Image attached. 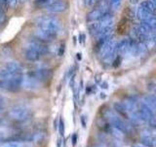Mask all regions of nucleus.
Returning a JSON list of instances; mask_svg holds the SVG:
<instances>
[{
  "label": "nucleus",
  "instance_id": "8",
  "mask_svg": "<svg viewBox=\"0 0 156 147\" xmlns=\"http://www.w3.org/2000/svg\"><path fill=\"white\" fill-rule=\"evenodd\" d=\"M138 113L140 120L151 126H155V111L145 105L144 102H140L138 105Z\"/></svg>",
  "mask_w": 156,
  "mask_h": 147
},
{
  "label": "nucleus",
  "instance_id": "5",
  "mask_svg": "<svg viewBox=\"0 0 156 147\" xmlns=\"http://www.w3.org/2000/svg\"><path fill=\"white\" fill-rule=\"evenodd\" d=\"M99 44V56L105 64H112L116 57V41L112 36L98 40Z\"/></svg>",
  "mask_w": 156,
  "mask_h": 147
},
{
  "label": "nucleus",
  "instance_id": "3",
  "mask_svg": "<svg viewBox=\"0 0 156 147\" xmlns=\"http://www.w3.org/2000/svg\"><path fill=\"white\" fill-rule=\"evenodd\" d=\"M51 77V71L46 68H39L36 70L27 72L23 77V83L26 89L33 90L40 86L44 81H46Z\"/></svg>",
  "mask_w": 156,
  "mask_h": 147
},
{
  "label": "nucleus",
  "instance_id": "11",
  "mask_svg": "<svg viewBox=\"0 0 156 147\" xmlns=\"http://www.w3.org/2000/svg\"><path fill=\"white\" fill-rule=\"evenodd\" d=\"M48 12L50 13H62L65 12L67 8V4L63 0H53L51 3H49L46 7H44Z\"/></svg>",
  "mask_w": 156,
  "mask_h": 147
},
{
  "label": "nucleus",
  "instance_id": "9",
  "mask_svg": "<svg viewBox=\"0 0 156 147\" xmlns=\"http://www.w3.org/2000/svg\"><path fill=\"white\" fill-rule=\"evenodd\" d=\"M10 117L16 122L27 121L30 117V110L24 105H15L9 112Z\"/></svg>",
  "mask_w": 156,
  "mask_h": 147
},
{
  "label": "nucleus",
  "instance_id": "23",
  "mask_svg": "<svg viewBox=\"0 0 156 147\" xmlns=\"http://www.w3.org/2000/svg\"><path fill=\"white\" fill-rule=\"evenodd\" d=\"M0 111H1V97H0Z\"/></svg>",
  "mask_w": 156,
  "mask_h": 147
},
{
  "label": "nucleus",
  "instance_id": "10",
  "mask_svg": "<svg viewBox=\"0 0 156 147\" xmlns=\"http://www.w3.org/2000/svg\"><path fill=\"white\" fill-rule=\"evenodd\" d=\"M102 1L104 2H102V4L101 5V6L95 8L94 10H92V11L88 14L87 21L89 23L95 22V21H97V20H99L100 18H101L106 13L111 12L109 10L108 4H107V0H102Z\"/></svg>",
  "mask_w": 156,
  "mask_h": 147
},
{
  "label": "nucleus",
  "instance_id": "12",
  "mask_svg": "<svg viewBox=\"0 0 156 147\" xmlns=\"http://www.w3.org/2000/svg\"><path fill=\"white\" fill-rule=\"evenodd\" d=\"M141 144L145 147H153L155 145V134L154 131L151 130H144L140 134Z\"/></svg>",
  "mask_w": 156,
  "mask_h": 147
},
{
  "label": "nucleus",
  "instance_id": "18",
  "mask_svg": "<svg viewBox=\"0 0 156 147\" xmlns=\"http://www.w3.org/2000/svg\"><path fill=\"white\" fill-rule=\"evenodd\" d=\"M53 0H35V4L37 6H43L46 7L49 3H51Z\"/></svg>",
  "mask_w": 156,
  "mask_h": 147
},
{
  "label": "nucleus",
  "instance_id": "22",
  "mask_svg": "<svg viewBox=\"0 0 156 147\" xmlns=\"http://www.w3.org/2000/svg\"><path fill=\"white\" fill-rule=\"evenodd\" d=\"M132 147H145L144 144H140V143H136V144H134Z\"/></svg>",
  "mask_w": 156,
  "mask_h": 147
},
{
  "label": "nucleus",
  "instance_id": "4",
  "mask_svg": "<svg viewBox=\"0 0 156 147\" xmlns=\"http://www.w3.org/2000/svg\"><path fill=\"white\" fill-rule=\"evenodd\" d=\"M48 52L47 42L41 39L34 38L28 40L23 49V56L29 62L39 61Z\"/></svg>",
  "mask_w": 156,
  "mask_h": 147
},
{
  "label": "nucleus",
  "instance_id": "7",
  "mask_svg": "<svg viewBox=\"0 0 156 147\" xmlns=\"http://www.w3.org/2000/svg\"><path fill=\"white\" fill-rule=\"evenodd\" d=\"M105 117L110 124V126L115 127L116 130H120L121 132H123V134H128L130 131V126L125 122L123 118H121L119 115H117L113 111L107 110L105 112Z\"/></svg>",
  "mask_w": 156,
  "mask_h": 147
},
{
  "label": "nucleus",
  "instance_id": "2",
  "mask_svg": "<svg viewBox=\"0 0 156 147\" xmlns=\"http://www.w3.org/2000/svg\"><path fill=\"white\" fill-rule=\"evenodd\" d=\"M61 31V23L58 18L49 15H41L35 20L34 34L36 38L49 42L54 40Z\"/></svg>",
  "mask_w": 156,
  "mask_h": 147
},
{
  "label": "nucleus",
  "instance_id": "15",
  "mask_svg": "<svg viewBox=\"0 0 156 147\" xmlns=\"http://www.w3.org/2000/svg\"><path fill=\"white\" fill-rule=\"evenodd\" d=\"M107 4L110 11H117L121 7L122 0H107Z\"/></svg>",
  "mask_w": 156,
  "mask_h": 147
},
{
  "label": "nucleus",
  "instance_id": "17",
  "mask_svg": "<svg viewBox=\"0 0 156 147\" xmlns=\"http://www.w3.org/2000/svg\"><path fill=\"white\" fill-rule=\"evenodd\" d=\"M10 134H11L9 132V130H3V129L0 130V142H6Z\"/></svg>",
  "mask_w": 156,
  "mask_h": 147
},
{
  "label": "nucleus",
  "instance_id": "6",
  "mask_svg": "<svg viewBox=\"0 0 156 147\" xmlns=\"http://www.w3.org/2000/svg\"><path fill=\"white\" fill-rule=\"evenodd\" d=\"M155 3L152 0H144L141 2L136 9V17L140 22L146 21L147 19L154 17Z\"/></svg>",
  "mask_w": 156,
  "mask_h": 147
},
{
  "label": "nucleus",
  "instance_id": "13",
  "mask_svg": "<svg viewBox=\"0 0 156 147\" xmlns=\"http://www.w3.org/2000/svg\"><path fill=\"white\" fill-rule=\"evenodd\" d=\"M0 147H33L31 143L22 140H10L0 145Z\"/></svg>",
  "mask_w": 156,
  "mask_h": 147
},
{
  "label": "nucleus",
  "instance_id": "14",
  "mask_svg": "<svg viewBox=\"0 0 156 147\" xmlns=\"http://www.w3.org/2000/svg\"><path fill=\"white\" fill-rule=\"evenodd\" d=\"M141 102H144L145 105H147L149 108H151L152 110L155 111L156 109V99L154 95H146L144 97V99L141 100Z\"/></svg>",
  "mask_w": 156,
  "mask_h": 147
},
{
  "label": "nucleus",
  "instance_id": "16",
  "mask_svg": "<svg viewBox=\"0 0 156 147\" xmlns=\"http://www.w3.org/2000/svg\"><path fill=\"white\" fill-rule=\"evenodd\" d=\"M58 132H60L61 137L63 138V136H65V122H63L62 117H61L60 119H58Z\"/></svg>",
  "mask_w": 156,
  "mask_h": 147
},
{
  "label": "nucleus",
  "instance_id": "20",
  "mask_svg": "<svg viewBox=\"0 0 156 147\" xmlns=\"http://www.w3.org/2000/svg\"><path fill=\"white\" fill-rule=\"evenodd\" d=\"M77 138H78V137H77V134H74L72 135V144H73V145H76Z\"/></svg>",
  "mask_w": 156,
  "mask_h": 147
},
{
  "label": "nucleus",
  "instance_id": "21",
  "mask_svg": "<svg viewBox=\"0 0 156 147\" xmlns=\"http://www.w3.org/2000/svg\"><path fill=\"white\" fill-rule=\"evenodd\" d=\"M81 123H82V126L86 127V122H85V116L81 117Z\"/></svg>",
  "mask_w": 156,
  "mask_h": 147
},
{
  "label": "nucleus",
  "instance_id": "19",
  "mask_svg": "<svg viewBox=\"0 0 156 147\" xmlns=\"http://www.w3.org/2000/svg\"><path fill=\"white\" fill-rule=\"evenodd\" d=\"M99 1L100 0H84V5L87 7H92Z\"/></svg>",
  "mask_w": 156,
  "mask_h": 147
},
{
  "label": "nucleus",
  "instance_id": "1",
  "mask_svg": "<svg viewBox=\"0 0 156 147\" xmlns=\"http://www.w3.org/2000/svg\"><path fill=\"white\" fill-rule=\"evenodd\" d=\"M23 71L20 63L11 61L0 66V89L16 92L22 87Z\"/></svg>",
  "mask_w": 156,
  "mask_h": 147
}]
</instances>
